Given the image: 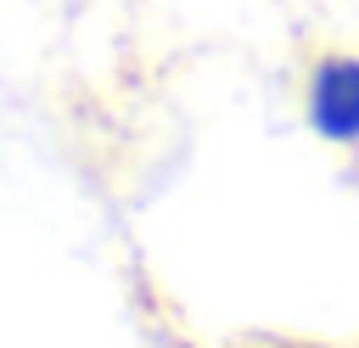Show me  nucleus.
Here are the masks:
<instances>
[{
	"instance_id": "f03ea898",
	"label": "nucleus",
	"mask_w": 359,
	"mask_h": 348,
	"mask_svg": "<svg viewBox=\"0 0 359 348\" xmlns=\"http://www.w3.org/2000/svg\"><path fill=\"white\" fill-rule=\"evenodd\" d=\"M292 348H297V342H292Z\"/></svg>"
},
{
	"instance_id": "f257e3e1",
	"label": "nucleus",
	"mask_w": 359,
	"mask_h": 348,
	"mask_svg": "<svg viewBox=\"0 0 359 348\" xmlns=\"http://www.w3.org/2000/svg\"><path fill=\"white\" fill-rule=\"evenodd\" d=\"M303 112L309 129L331 146H359V51H320L303 73Z\"/></svg>"
}]
</instances>
